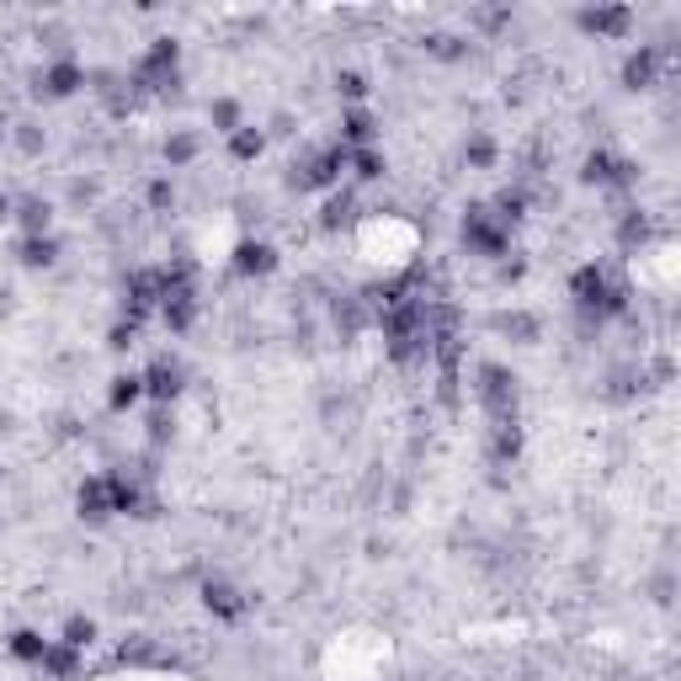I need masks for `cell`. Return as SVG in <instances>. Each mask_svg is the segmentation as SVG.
I'll list each match as a JSON object with an SVG mask.
<instances>
[{"instance_id": "6da1fadb", "label": "cell", "mask_w": 681, "mask_h": 681, "mask_svg": "<svg viewBox=\"0 0 681 681\" xmlns=\"http://www.w3.org/2000/svg\"><path fill=\"white\" fill-rule=\"evenodd\" d=\"M570 309L586 326H607V320L628 315V283L607 262H581L570 272Z\"/></svg>"}, {"instance_id": "7a4b0ae2", "label": "cell", "mask_w": 681, "mask_h": 681, "mask_svg": "<svg viewBox=\"0 0 681 681\" xmlns=\"http://www.w3.org/2000/svg\"><path fill=\"white\" fill-rule=\"evenodd\" d=\"M475 400L485 421H522V389L506 362H479L475 368Z\"/></svg>"}, {"instance_id": "3957f363", "label": "cell", "mask_w": 681, "mask_h": 681, "mask_svg": "<svg viewBox=\"0 0 681 681\" xmlns=\"http://www.w3.org/2000/svg\"><path fill=\"white\" fill-rule=\"evenodd\" d=\"M294 187L298 192H336V181L347 177V149L341 145H309V149H298L294 155Z\"/></svg>"}, {"instance_id": "277c9868", "label": "cell", "mask_w": 681, "mask_h": 681, "mask_svg": "<svg viewBox=\"0 0 681 681\" xmlns=\"http://www.w3.org/2000/svg\"><path fill=\"white\" fill-rule=\"evenodd\" d=\"M464 251L479 256V262H501L511 251V224H501L490 203H469L464 208Z\"/></svg>"}, {"instance_id": "5b68a950", "label": "cell", "mask_w": 681, "mask_h": 681, "mask_svg": "<svg viewBox=\"0 0 681 681\" xmlns=\"http://www.w3.org/2000/svg\"><path fill=\"white\" fill-rule=\"evenodd\" d=\"M181 81V43L177 38H155L145 43V54L134 60V86L139 91H166Z\"/></svg>"}, {"instance_id": "8992f818", "label": "cell", "mask_w": 681, "mask_h": 681, "mask_svg": "<svg viewBox=\"0 0 681 681\" xmlns=\"http://www.w3.org/2000/svg\"><path fill=\"white\" fill-rule=\"evenodd\" d=\"M575 28L596 38V43H618L634 32V6H623V0H596V6H581L575 11Z\"/></svg>"}, {"instance_id": "52a82bcc", "label": "cell", "mask_w": 681, "mask_h": 681, "mask_svg": "<svg viewBox=\"0 0 681 681\" xmlns=\"http://www.w3.org/2000/svg\"><path fill=\"white\" fill-rule=\"evenodd\" d=\"M581 181L586 187H607V192H628L634 181H639V166L618 155V149H592L586 160H581Z\"/></svg>"}, {"instance_id": "ba28073f", "label": "cell", "mask_w": 681, "mask_h": 681, "mask_svg": "<svg viewBox=\"0 0 681 681\" xmlns=\"http://www.w3.org/2000/svg\"><path fill=\"white\" fill-rule=\"evenodd\" d=\"M86 64L75 60V54H60V60H49L38 70V96L43 102H70V96H81L86 91Z\"/></svg>"}, {"instance_id": "9c48e42d", "label": "cell", "mask_w": 681, "mask_h": 681, "mask_svg": "<svg viewBox=\"0 0 681 681\" xmlns=\"http://www.w3.org/2000/svg\"><path fill=\"white\" fill-rule=\"evenodd\" d=\"M666 64H671V54H666L660 43H639V49H628V54H623V70H618L623 91H655Z\"/></svg>"}, {"instance_id": "30bf717a", "label": "cell", "mask_w": 681, "mask_h": 681, "mask_svg": "<svg viewBox=\"0 0 681 681\" xmlns=\"http://www.w3.org/2000/svg\"><path fill=\"white\" fill-rule=\"evenodd\" d=\"M139 379H145V400H155L160 411H171L181 400V389H187V368L177 357H155V362L139 368Z\"/></svg>"}, {"instance_id": "8fae6325", "label": "cell", "mask_w": 681, "mask_h": 681, "mask_svg": "<svg viewBox=\"0 0 681 681\" xmlns=\"http://www.w3.org/2000/svg\"><path fill=\"white\" fill-rule=\"evenodd\" d=\"M283 267V256H277V245L272 240H235V251H230V272L235 277H245V283H262V277H272V272Z\"/></svg>"}, {"instance_id": "7c38bea8", "label": "cell", "mask_w": 681, "mask_h": 681, "mask_svg": "<svg viewBox=\"0 0 681 681\" xmlns=\"http://www.w3.org/2000/svg\"><path fill=\"white\" fill-rule=\"evenodd\" d=\"M198 596H203L208 618H219V623H240L245 613H251V596L240 592L235 581H224V575H208Z\"/></svg>"}, {"instance_id": "4fadbf2b", "label": "cell", "mask_w": 681, "mask_h": 681, "mask_svg": "<svg viewBox=\"0 0 681 681\" xmlns=\"http://www.w3.org/2000/svg\"><path fill=\"white\" fill-rule=\"evenodd\" d=\"M107 475V496H113V517H149L155 501H149V490L139 479L128 475V469H102Z\"/></svg>"}, {"instance_id": "5bb4252c", "label": "cell", "mask_w": 681, "mask_h": 681, "mask_svg": "<svg viewBox=\"0 0 681 681\" xmlns=\"http://www.w3.org/2000/svg\"><path fill=\"white\" fill-rule=\"evenodd\" d=\"M522 447H528V432H522V421H490V437H485V458H490L496 469H511V464L522 458Z\"/></svg>"}, {"instance_id": "9a60e30c", "label": "cell", "mask_w": 681, "mask_h": 681, "mask_svg": "<svg viewBox=\"0 0 681 681\" xmlns=\"http://www.w3.org/2000/svg\"><path fill=\"white\" fill-rule=\"evenodd\" d=\"M336 145H341V149L379 145V118H373V107H341V123H336Z\"/></svg>"}, {"instance_id": "2e32d148", "label": "cell", "mask_w": 681, "mask_h": 681, "mask_svg": "<svg viewBox=\"0 0 681 681\" xmlns=\"http://www.w3.org/2000/svg\"><path fill=\"white\" fill-rule=\"evenodd\" d=\"M75 511L86 522H113V496H107V475H86L75 485Z\"/></svg>"}, {"instance_id": "e0dca14e", "label": "cell", "mask_w": 681, "mask_h": 681, "mask_svg": "<svg viewBox=\"0 0 681 681\" xmlns=\"http://www.w3.org/2000/svg\"><path fill=\"white\" fill-rule=\"evenodd\" d=\"M145 405V379L128 368V373H113L107 379V411L113 415H128V411H139Z\"/></svg>"}, {"instance_id": "ac0fdd59", "label": "cell", "mask_w": 681, "mask_h": 681, "mask_svg": "<svg viewBox=\"0 0 681 681\" xmlns=\"http://www.w3.org/2000/svg\"><path fill=\"white\" fill-rule=\"evenodd\" d=\"M49 645H54V639H43L38 628H11V634H6V655H11L17 666H32V671L43 666Z\"/></svg>"}, {"instance_id": "d6986e66", "label": "cell", "mask_w": 681, "mask_h": 681, "mask_svg": "<svg viewBox=\"0 0 681 681\" xmlns=\"http://www.w3.org/2000/svg\"><path fill=\"white\" fill-rule=\"evenodd\" d=\"M17 262L28 272H49L60 262V235H22L17 240Z\"/></svg>"}, {"instance_id": "ffe728a7", "label": "cell", "mask_w": 681, "mask_h": 681, "mask_svg": "<svg viewBox=\"0 0 681 681\" xmlns=\"http://www.w3.org/2000/svg\"><path fill=\"white\" fill-rule=\"evenodd\" d=\"M11 219L22 224V235H54V208L43 198H11Z\"/></svg>"}, {"instance_id": "44dd1931", "label": "cell", "mask_w": 681, "mask_h": 681, "mask_svg": "<svg viewBox=\"0 0 681 681\" xmlns=\"http://www.w3.org/2000/svg\"><path fill=\"white\" fill-rule=\"evenodd\" d=\"M384 171H389V160H384V149H379V145L347 149V177H352V181L373 187V181H384Z\"/></svg>"}, {"instance_id": "7402d4cb", "label": "cell", "mask_w": 681, "mask_h": 681, "mask_svg": "<svg viewBox=\"0 0 681 681\" xmlns=\"http://www.w3.org/2000/svg\"><path fill=\"white\" fill-rule=\"evenodd\" d=\"M81 660H86V655L70 650V645H60V639H54L38 671H43V681H75V677H81Z\"/></svg>"}, {"instance_id": "603a6c76", "label": "cell", "mask_w": 681, "mask_h": 681, "mask_svg": "<svg viewBox=\"0 0 681 681\" xmlns=\"http://www.w3.org/2000/svg\"><path fill=\"white\" fill-rule=\"evenodd\" d=\"M230 160H240V166H251V160H262L267 155V128H256V123H245V128H235L230 139Z\"/></svg>"}, {"instance_id": "cb8c5ba5", "label": "cell", "mask_w": 681, "mask_h": 681, "mask_svg": "<svg viewBox=\"0 0 681 681\" xmlns=\"http://www.w3.org/2000/svg\"><path fill=\"white\" fill-rule=\"evenodd\" d=\"M160 149H166V166H171V171H181V166H192V160L203 155V139H198L192 128H171Z\"/></svg>"}, {"instance_id": "d4e9b609", "label": "cell", "mask_w": 681, "mask_h": 681, "mask_svg": "<svg viewBox=\"0 0 681 681\" xmlns=\"http://www.w3.org/2000/svg\"><path fill=\"white\" fill-rule=\"evenodd\" d=\"M496 160H501V145H496L485 128H475V134L464 139V166H469V171H496Z\"/></svg>"}, {"instance_id": "484cf974", "label": "cell", "mask_w": 681, "mask_h": 681, "mask_svg": "<svg viewBox=\"0 0 681 681\" xmlns=\"http://www.w3.org/2000/svg\"><path fill=\"white\" fill-rule=\"evenodd\" d=\"M96 634H102V628H96V618H86V613H70V618H64V628H60V645H70V650L86 655L91 645H96Z\"/></svg>"}, {"instance_id": "4316f807", "label": "cell", "mask_w": 681, "mask_h": 681, "mask_svg": "<svg viewBox=\"0 0 681 681\" xmlns=\"http://www.w3.org/2000/svg\"><path fill=\"white\" fill-rule=\"evenodd\" d=\"M432 60H443V64H453V60H464L469 54V38H458V32H426V43H421Z\"/></svg>"}, {"instance_id": "83f0119b", "label": "cell", "mask_w": 681, "mask_h": 681, "mask_svg": "<svg viewBox=\"0 0 681 681\" xmlns=\"http://www.w3.org/2000/svg\"><path fill=\"white\" fill-rule=\"evenodd\" d=\"M368 75L362 70H336V96H341V107H368Z\"/></svg>"}, {"instance_id": "f1b7e54d", "label": "cell", "mask_w": 681, "mask_h": 681, "mask_svg": "<svg viewBox=\"0 0 681 681\" xmlns=\"http://www.w3.org/2000/svg\"><path fill=\"white\" fill-rule=\"evenodd\" d=\"M208 123H213V128H219V134L230 139L235 128H245V113H240V102H235V96H219V102L208 107Z\"/></svg>"}, {"instance_id": "f546056e", "label": "cell", "mask_w": 681, "mask_h": 681, "mask_svg": "<svg viewBox=\"0 0 681 681\" xmlns=\"http://www.w3.org/2000/svg\"><path fill=\"white\" fill-rule=\"evenodd\" d=\"M341 224H352V192H330L326 208H320V230H341Z\"/></svg>"}, {"instance_id": "4dcf8cb0", "label": "cell", "mask_w": 681, "mask_h": 681, "mask_svg": "<svg viewBox=\"0 0 681 681\" xmlns=\"http://www.w3.org/2000/svg\"><path fill=\"white\" fill-rule=\"evenodd\" d=\"M618 240H623V251H639V245L650 240V219H645L639 208H628V213H623V224H618Z\"/></svg>"}, {"instance_id": "1f68e13d", "label": "cell", "mask_w": 681, "mask_h": 681, "mask_svg": "<svg viewBox=\"0 0 681 681\" xmlns=\"http://www.w3.org/2000/svg\"><path fill=\"white\" fill-rule=\"evenodd\" d=\"M139 330L145 326H134V320H113V326H107V347H113V352H128V347H139Z\"/></svg>"}, {"instance_id": "d6a6232c", "label": "cell", "mask_w": 681, "mask_h": 681, "mask_svg": "<svg viewBox=\"0 0 681 681\" xmlns=\"http://www.w3.org/2000/svg\"><path fill=\"white\" fill-rule=\"evenodd\" d=\"M145 198H149V208H155V213H171V208H177V181H171V177H155Z\"/></svg>"}]
</instances>
